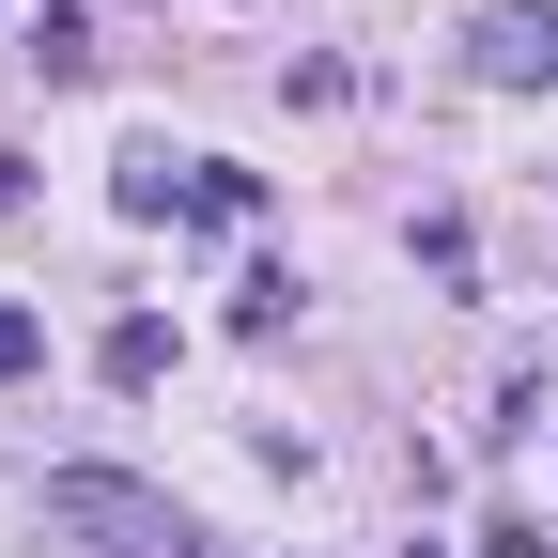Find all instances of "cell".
Returning <instances> with one entry per match:
<instances>
[{
  "instance_id": "6da1fadb",
  "label": "cell",
  "mask_w": 558,
  "mask_h": 558,
  "mask_svg": "<svg viewBox=\"0 0 558 558\" xmlns=\"http://www.w3.org/2000/svg\"><path fill=\"white\" fill-rule=\"evenodd\" d=\"M47 527H78V543H109V558H202V527H186L171 497H140V481H109V465H62V481H47Z\"/></svg>"
},
{
  "instance_id": "7a4b0ae2",
  "label": "cell",
  "mask_w": 558,
  "mask_h": 558,
  "mask_svg": "<svg viewBox=\"0 0 558 558\" xmlns=\"http://www.w3.org/2000/svg\"><path fill=\"white\" fill-rule=\"evenodd\" d=\"M481 78H558V16H481Z\"/></svg>"
},
{
  "instance_id": "3957f363",
  "label": "cell",
  "mask_w": 558,
  "mask_h": 558,
  "mask_svg": "<svg viewBox=\"0 0 558 558\" xmlns=\"http://www.w3.org/2000/svg\"><path fill=\"white\" fill-rule=\"evenodd\" d=\"M156 373H171V326L124 311V326H109V388H156Z\"/></svg>"
},
{
  "instance_id": "277c9868",
  "label": "cell",
  "mask_w": 558,
  "mask_h": 558,
  "mask_svg": "<svg viewBox=\"0 0 558 558\" xmlns=\"http://www.w3.org/2000/svg\"><path fill=\"white\" fill-rule=\"evenodd\" d=\"M32 47H47V78H78V62H94V16H78V0H47V16H32Z\"/></svg>"
},
{
  "instance_id": "5b68a950",
  "label": "cell",
  "mask_w": 558,
  "mask_h": 558,
  "mask_svg": "<svg viewBox=\"0 0 558 558\" xmlns=\"http://www.w3.org/2000/svg\"><path fill=\"white\" fill-rule=\"evenodd\" d=\"M109 202H124V218H171V202H186V186H171V156H156V140H140V156H124V186H109Z\"/></svg>"
},
{
  "instance_id": "8992f818",
  "label": "cell",
  "mask_w": 558,
  "mask_h": 558,
  "mask_svg": "<svg viewBox=\"0 0 558 558\" xmlns=\"http://www.w3.org/2000/svg\"><path fill=\"white\" fill-rule=\"evenodd\" d=\"M16 373H47V326H32L16 295H0V388H16Z\"/></svg>"
}]
</instances>
